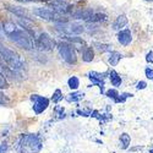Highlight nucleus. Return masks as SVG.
<instances>
[{"label": "nucleus", "mask_w": 153, "mask_h": 153, "mask_svg": "<svg viewBox=\"0 0 153 153\" xmlns=\"http://www.w3.org/2000/svg\"><path fill=\"white\" fill-rule=\"evenodd\" d=\"M43 145L41 138L36 135L23 136L20 142V151L22 153H38L42 149Z\"/></svg>", "instance_id": "1"}, {"label": "nucleus", "mask_w": 153, "mask_h": 153, "mask_svg": "<svg viewBox=\"0 0 153 153\" xmlns=\"http://www.w3.org/2000/svg\"><path fill=\"white\" fill-rule=\"evenodd\" d=\"M12 42H15L20 48L26 49V50H31L33 48V42L31 36L25 31V30H15L12 33H10L7 36Z\"/></svg>", "instance_id": "2"}, {"label": "nucleus", "mask_w": 153, "mask_h": 153, "mask_svg": "<svg viewBox=\"0 0 153 153\" xmlns=\"http://www.w3.org/2000/svg\"><path fill=\"white\" fill-rule=\"evenodd\" d=\"M0 55L3 56L5 62L9 65L10 69L12 70H20L23 66V62L17 53H15L14 50H11L6 47H0Z\"/></svg>", "instance_id": "3"}, {"label": "nucleus", "mask_w": 153, "mask_h": 153, "mask_svg": "<svg viewBox=\"0 0 153 153\" xmlns=\"http://www.w3.org/2000/svg\"><path fill=\"white\" fill-rule=\"evenodd\" d=\"M33 14L37 17H41V19L48 20V21H55L58 23L59 22H68L66 17H62V15L58 14V12H55L53 10H49V9H43V7L36 9V10H33Z\"/></svg>", "instance_id": "4"}, {"label": "nucleus", "mask_w": 153, "mask_h": 153, "mask_svg": "<svg viewBox=\"0 0 153 153\" xmlns=\"http://www.w3.org/2000/svg\"><path fill=\"white\" fill-rule=\"evenodd\" d=\"M58 49H59V53L61 55V58L65 60L68 64H76L77 61V58H76V53H75V49L65 42H60L58 44Z\"/></svg>", "instance_id": "5"}, {"label": "nucleus", "mask_w": 153, "mask_h": 153, "mask_svg": "<svg viewBox=\"0 0 153 153\" xmlns=\"http://www.w3.org/2000/svg\"><path fill=\"white\" fill-rule=\"evenodd\" d=\"M56 28L66 34H81L85 31V27L80 23H70L68 22H59L56 23Z\"/></svg>", "instance_id": "6"}, {"label": "nucleus", "mask_w": 153, "mask_h": 153, "mask_svg": "<svg viewBox=\"0 0 153 153\" xmlns=\"http://www.w3.org/2000/svg\"><path fill=\"white\" fill-rule=\"evenodd\" d=\"M36 44H37V47L39 48L41 50H52L55 47L54 39L48 33H45V32L39 34V37H38L37 41H36Z\"/></svg>", "instance_id": "7"}, {"label": "nucleus", "mask_w": 153, "mask_h": 153, "mask_svg": "<svg viewBox=\"0 0 153 153\" xmlns=\"http://www.w3.org/2000/svg\"><path fill=\"white\" fill-rule=\"evenodd\" d=\"M31 99L33 100V110H34L36 114L43 113L48 108V105H49V100L45 97H41V96L33 94L31 97Z\"/></svg>", "instance_id": "8"}, {"label": "nucleus", "mask_w": 153, "mask_h": 153, "mask_svg": "<svg viewBox=\"0 0 153 153\" xmlns=\"http://www.w3.org/2000/svg\"><path fill=\"white\" fill-rule=\"evenodd\" d=\"M118 41L121 45L126 47V45H129L132 41V36H131V31L130 30H123L118 33Z\"/></svg>", "instance_id": "9"}, {"label": "nucleus", "mask_w": 153, "mask_h": 153, "mask_svg": "<svg viewBox=\"0 0 153 153\" xmlns=\"http://www.w3.org/2000/svg\"><path fill=\"white\" fill-rule=\"evenodd\" d=\"M92 14H93V10L86 7V9H80V10H77L76 12H74L72 16H74V19H77V20H86V21H87L88 19L92 16Z\"/></svg>", "instance_id": "10"}, {"label": "nucleus", "mask_w": 153, "mask_h": 153, "mask_svg": "<svg viewBox=\"0 0 153 153\" xmlns=\"http://www.w3.org/2000/svg\"><path fill=\"white\" fill-rule=\"evenodd\" d=\"M88 77L91 79V81L93 82V83H96L99 88H100V91L103 92V90H104V81H103V75L102 74H98V72H94V71H92V72H90L88 74Z\"/></svg>", "instance_id": "11"}, {"label": "nucleus", "mask_w": 153, "mask_h": 153, "mask_svg": "<svg viewBox=\"0 0 153 153\" xmlns=\"http://www.w3.org/2000/svg\"><path fill=\"white\" fill-rule=\"evenodd\" d=\"M6 9L9 11H11L14 15H16L17 17H23V19H28L30 15H28V12L25 10L23 7H20V6H14V5H5Z\"/></svg>", "instance_id": "12"}, {"label": "nucleus", "mask_w": 153, "mask_h": 153, "mask_svg": "<svg viewBox=\"0 0 153 153\" xmlns=\"http://www.w3.org/2000/svg\"><path fill=\"white\" fill-rule=\"evenodd\" d=\"M127 25V19H126V16L125 15H120V16H118L117 17V20L114 21V23H113V30H121L123 27H125Z\"/></svg>", "instance_id": "13"}, {"label": "nucleus", "mask_w": 153, "mask_h": 153, "mask_svg": "<svg viewBox=\"0 0 153 153\" xmlns=\"http://www.w3.org/2000/svg\"><path fill=\"white\" fill-rule=\"evenodd\" d=\"M94 59V53H93V49L91 47H87L83 49V53H82V60L85 62H91Z\"/></svg>", "instance_id": "14"}, {"label": "nucleus", "mask_w": 153, "mask_h": 153, "mask_svg": "<svg viewBox=\"0 0 153 153\" xmlns=\"http://www.w3.org/2000/svg\"><path fill=\"white\" fill-rule=\"evenodd\" d=\"M68 41H69L70 43H72V45L77 47L80 50H82V49L86 48V43H85V41L81 39L80 37H68Z\"/></svg>", "instance_id": "15"}, {"label": "nucleus", "mask_w": 153, "mask_h": 153, "mask_svg": "<svg viewBox=\"0 0 153 153\" xmlns=\"http://www.w3.org/2000/svg\"><path fill=\"white\" fill-rule=\"evenodd\" d=\"M107 15L105 14H102V12H97V14H92V16L88 19L87 21H88V23L90 22H93V23H96V22H102V21H105L107 20Z\"/></svg>", "instance_id": "16"}, {"label": "nucleus", "mask_w": 153, "mask_h": 153, "mask_svg": "<svg viewBox=\"0 0 153 153\" xmlns=\"http://www.w3.org/2000/svg\"><path fill=\"white\" fill-rule=\"evenodd\" d=\"M121 56L123 55L120 53H118V52H111L110 56H109V64L111 66H117L119 64V61H120V59H121Z\"/></svg>", "instance_id": "17"}, {"label": "nucleus", "mask_w": 153, "mask_h": 153, "mask_svg": "<svg viewBox=\"0 0 153 153\" xmlns=\"http://www.w3.org/2000/svg\"><path fill=\"white\" fill-rule=\"evenodd\" d=\"M3 30H4L5 34L9 36L10 33H12L15 30H17V27H16V25H15L14 22L7 21V22H4V23H3Z\"/></svg>", "instance_id": "18"}, {"label": "nucleus", "mask_w": 153, "mask_h": 153, "mask_svg": "<svg viewBox=\"0 0 153 153\" xmlns=\"http://www.w3.org/2000/svg\"><path fill=\"white\" fill-rule=\"evenodd\" d=\"M19 22H20V25H21V26L23 27V30L28 32V34H30V36H34V30H33V28H31V27H32V25L28 22V20H27V19L20 20Z\"/></svg>", "instance_id": "19"}, {"label": "nucleus", "mask_w": 153, "mask_h": 153, "mask_svg": "<svg viewBox=\"0 0 153 153\" xmlns=\"http://www.w3.org/2000/svg\"><path fill=\"white\" fill-rule=\"evenodd\" d=\"M110 81H111V85L115 86V87H118V86L121 85V77H120V76L115 71H111L110 72Z\"/></svg>", "instance_id": "20"}, {"label": "nucleus", "mask_w": 153, "mask_h": 153, "mask_svg": "<svg viewBox=\"0 0 153 153\" xmlns=\"http://www.w3.org/2000/svg\"><path fill=\"white\" fill-rule=\"evenodd\" d=\"M94 47L97 48L98 52L104 53V52H111V47L110 44H104V43H94Z\"/></svg>", "instance_id": "21"}, {"label": "nucleus", "mask_w": 153, "mask_h": 153, "mask_svg": "<svg viewBox=\"0 0 153 153\" xmlns=\"http://www.w3.org/2000/svg\"><path fill=\"white\" fill-rule=\"evenodd\" d=\"M68 85H69V87L71 88V90H77L79 86H80V81H79V79L76 77V76H72V77L69 79Z\"/></svg>", "instance_id": "22"}, {"label": "nucleus", "mask_w": 153, "mask_h": 153, "mask_svg": "<svg viewBox=\"0 0 153 153\" xmlns=\"http://www.w3.org/2000/svg\"><path fill=\"white\" fill-rule=\"evenodd\" d=\"M120 142H121V145H123V148L126 149L127 147H129L130 142H131V138H130V136L127 135V134H123V135L120 136Z\"/></svg>", "instance_id": "23"}, {"label": "nucleus", "mask_w": 153, "mask_h": 153, "mask_svg": "<svg viewBox=\"0 0 153 153\" xmlns=\"http://www.w3.org/2000/svg\"><path fill=\"white\" fill-rule=\"evenodd\" d=\"M83 93H80V92H76V93H72V94H70V97H68V100L69 102H77V100H80V99H82L83 98Z\"/></svg>", "instance_id": "24"}, {"label": "nucleus", "mask_w": 153, "mask_h": 153, "mask_svg": "<svg viewBox=\"0 0 153 153\" xmlns=\"http://www.w3.org/2000/svg\"><path fill=\"white\" fill-rule=\"evenodd\" d=\"M61 98H62V93H61V91H60V90H56V91L54 92V94H53V102L58 103V102H59Z\"/></svg>", "instance_id": "25"}, {"label": "nucleus", "mask_w": 153, "mask_h": 153, "mask_svg": "<svg viewBox=\"0 0 153 153\" xmlns=\"http://www.w3.org/2000/svg\"><path fill=\"white\" fill-rule=\"evenodd\" d=\"M107 96H108L109 98H113L114 100H115V99L118 98L119 93H118V91H117V90H109V91L107 92Z\"/></svg>", "instance_id": "26"}, {"label": "nucleus", "mask_w": 153, "mask_h": 153, "mask_svg": "<svg viewBox=\"0 0 153 153\" xmlns=\"http://www.w3.org/2000/svg\"><path fill=\"white\" fill-rule=\"evenodd\" d=\"M0 88H7V82L1 72H0Z\"/></svg>", "instance_id": "27"}, {"label": "nucleus", "mask_w": 153, "mask_h": 153, "mask_svg": "<svg viewBox=\"0 0 153 153\" xmlns=\"http://www.w3.org/2000/svg\"><path fill=\"white\" fill-rule=\"evenodd\" d=\"M7 102H9V98L3 92H0V104H6Z\"/></svg>", "instance_id": "28"}, {"label": "nucleus", "mask_w": 153, "mask_h": 153, "mask_svg": "<svg viewBox=\"0 0 153 153\" xmlns=\"http://www.w3.org/2000/svg\"><path fill=\"white\" fill-rule=\"evenodd\" d=\"M145 74H146V77H147V79L153 80V70H152V69L147 68V69L145 70Z\"/></svg>", "instance_id": "29"}, {"label": "nucleus", "mask_w": 153, "mask_h": 153, "mask_svg": "<svg viewBox=\"0 0 153 153\" xmlns=\"http://www.w3.org/2000/svg\"><path fill=\"white\" fill-rule=\"evenodd\" d=\"M146 86H147V83H146L145 81H140V82L137 83L136 88H137V90H145V88H146Z\"/></svg>", "instance_id": "30"}, {"label": "nucleus", "mask_w": 153, "mask_h": 153, "mask_svg": "<svg viewBox=\"0 0 153 153\" xmlns=\"http://www.w3.org/2000/svg\"><path fill=\"white\" fill-rule=\"evenodd\" d=\"M146 61H147V62H149V64H152V62H153V52L147 53V55H146Z\"/></svg>", "instance_id": "31"}, {"label": "nucleus", "mask_w": 153, "mask_h": 153, "mask_svg": "<svg viewBox=\"0 0 153 153\" xmlns=\"http://www.w3.org/2000/svg\"><path fill=\"white\" fill-rule=\"evenodd\" d=\"M7 151V145L6 143H1V146H0V153H5Z\"/></svg>", "instance_id": "32"}, {"label": "nucleus", "mask_w": 153, "mask_h": 153, "mask_svg": "<svg viewBox=\"0 0 153 153\" xmlns=\"http://www.w3.org/2000/svg\"><path fill=\"white\" fill-rule=\"evenodd\" d=\"M148 1H153V0H148Z\"/></svg>", "instance_id": "33"}, {"label": "nucleus", "mask_w": 153, "mask_h": 153, "mask_svg": "<svg viewBox=\"0 0 153 153\" xmlns=\"http://www.w3.org/2000/svg\"><path fill=\"white\" fill-rule=\"evenodd\" d=\"M151 153H153V149H152V151H151Z\"/></svg>", "instance_id": "34"}]
</instances>
